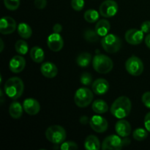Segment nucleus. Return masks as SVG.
<instances>
[{
    "mask_svg": "<svg viewBox=\"0 0 150 150\" xmlns=\"http://www.w3.org/2000/svg\"><path fill=\"white\" fill-rule=\"evenodd\" d=\"M131 108L130 100L126 96H121L113 103L111 107V112L116 118L123 119L130 114Z\"/></svg>",
    "mask_w": 150,
    "mask_h": 150,
    "instance_id": "nucleus-1",
    "label": "nucleus"
},
{
    "mask_svg": "<svg viewBox=\"0 0 150 150\" xmlns=\"http://www.w3.org/2000/svg\"><path fill=\"white\" fill-rule=\"evenodd\" d=\"M4 90L7 97L13 100H17L23 95L24 84L20 78L12 77L6 81Z\"/></svg>",
    "mask_w": 150,
    "mask_h": 150,
    "instance_id": "nucleus-2",
    "label": "nucleus"
},
{
    "mask_svg": "<svg viewBox=\"0 0 150 150\" xmlns=\"http://www.w3.org/2000/svg\"><path fill=\"white\" fill-rule=\"evenodd\" d=\"M93 67L98 73L105 74L108 73L113 69V61L110 57L103 54L96 55L92 61Z\"/></svg>",
    "mask_w": 150,
    "mask_h": 150,
    "instance_id": "nucleus-3",
    "label": "nucleus"
},
{
    "mask_svg": "<svg viewBox=\"0 0 150 150\" xmlns=\"http://www.w3.org/2000/svg\"><path fill=\"white\" fill-rule=\"evenodd\" d=\"M45 137L54 144H61L66 139V131L60 125L50 126L45 131Z\"/></svg>",
    "mask_w": 150,
    "mask_h": 150,
    "instance_id": "nucleus-4",
    "label": "nucleus"
},
{
    "mask_svg": "<svg viewBox=\"0 0 150 150\" xmlns=\"http://www.w3.org/2000/svg\"><path fill=\"white\" fill-rule=\"evenodd\" d=\"M101 45L106 52L110 54L118 52L122 46L121 39L114 34H109L101 40Z\"/></svg>",
    "mask_w": 150,
    "mask_h": 150,
    "instance_id": "nucleus-5",
    "label": "nucleus"
},
{
    "mask_svg": "<svg viewBox=\"0 0 150 150\" xmlns=\"http://www.w3.org/2000/svg\"><path fill=\"white\" fill-rule=\"evenodd\" d=\"M92 100H93V92L86 87L80 88L75 93V103L81 108L88 106L92 103Z\"/></svg>",
    "mask_w": 150,
    "mask_h": 150,
    "instance_id": "nucleus-6",
    "label": "nucleus"
},
{
    "mask_svg": "<svg viewBox=\"0 0 150 150\" xmlns=\"http://www.w3.org/2000/svg\"><path fill=\"white\" fill-rule=\"evenodd\" d=\"M125 68L131 76H139L143 73L144 64L139 57L132 56L126 61Z\"/></svg>",
    "mask_w": 150,
    "mask_h": 150,
    "instance_id": "nucleus-7",
    "label": "nucleus"
},
{
    "mask_svg": "<svg viewBox=\"0 0 150 150\" xmlns=\"http://www.w3.org/2000/svg\"><path fill=\"white\" fill-rule=\"evenodd\" d=\"M124 140L120 136L111 135L104 139L102 144L103 150H120L124 146Z\"/></svg>",
    "mask_w": 150,
    "mask_h": 150,
    "instance_id": "nucleus-8",
    "label": "nucleus"
},
{
    "mask_svg": "<svg viewBox=\"0 0 150 150\" xmlns=\"http://www.w3.org/2000/svg\"><path fill=\"white\" fill-rule=\"evenodd\" d=\"M100 14L105 18H111L118 12V4L114 0H105L100 6Z\"/></svg>",
    "mask_w": 150,
    "mask_h": 150,
    "instance_id": "nucleus-9",
    "label": "nucleus"
},
{
    "mask_svg": "<svg viewBox=\"0 0 150 150\" xmlns=\"http://www.w3.org/2000/svg\"><path fill=\"white\" fill-rule=\"evenodd\" d=\"M17 27L16 21L11 17L4 16L0 21V32L2 35H10L15 32Z\"/></svg>",
    "mask_w": 150,
    "mask_h": 150,
    "instance_id": "nucleus-10",
    "label": "nucleus"
},
{
    "mask_svg": "<svg viewBox=\"0 0 150 150\" xmlns=\"http://www.w3.org/2000/svg\"><path fill=\"white\" fill-rule=\"evenodd\" d=\"M89 125L94 131L97 133H103L108 129V122L101 116H94L89 121Z\"/></svg>",
    "mask_w": 150,
    "mask_h": 150,
    "instance_id": "nucleus-11",
    "label": "nucleus"
},
{
    "mask_svg": "<svg viewBox=\"0 0 150 150\" xmlns=\"http://www.w3.org/2000/svg\"><path fill=\"white\" fill-rule=\"evenodd\" d=\"M48 46L51 51L58 52L61 51L64 45V40L59 34L53 33L50 35L47 40Z\"/></svg>",
    "mask_w": 150,
    "mask_h": 150,
    "instance_id": "nucleus-12",
    "label": "nucleus"
},
{
    "mask_svg": "<svg viewBox=\"0 0 150 150\" xmlns=\"http://www.w3.org/2000/svg\"><path fill=\"white\" fill-rule=\"evenodd\" d=\"M144 32L139 29H129L125 33V40L130 45H139L144 39Z\"/></svg>",
    "mask_w": 150,
    "mask_h": 150,
    "instance_id": "nucleus-13",
    "label": "nucleus"
},
{
    "mask_svg": "<svg viewBox=\"0 0 150 150\" xmlns=\"http://www.w3.org/2000/svg\"><path fill=\"white\" fill-rule=\"evenodd\" d=\"M26 66V60L21 56H15L10 59L9 68L14 73H21Z\"/></svg>",
    "mask_w": 150,
    "mask_h": 150,
    "instance_id": "nucleus-14",
    "label": "nucleus"
},
{
    "mask_svg": "<svg viewBox=\"0 0 150 150\" xmlns=\"http://www.w3.org/2000/svg\"><path fill=\"white\" fill-rule=\"evenodd\" d=\"M23 107L26 113L29 115H36L40 110V105L38 100L33 98H27L23 101Z\"/></svg>",
    "mask_w": 150,
    "mask_h": 150,
    "instance_id": "nucleus-15",
    "label": "nucleus"
},
{
    "mask_svg": "<svg viewBox=\"0 0 150 150\" xmlns=\"http://www.w3.org/2000/svg\"><path fill=\"white\" fill-rule=\"evenodd\" d=\"M92 89L94 93L96 95H104L109 89V83L105 79H98L93 82L92 85Z\"/></svg>",
    "mask_w": 150,
    "mask_h": 150,
    "instance_id": "nucleus-16",
    "label": "nucleus"
},
{
    "mask_svg": "<svg viewBox=\"0 0 150 150\" xmlns=\"http://www.w3.org/2000/svg\"><path fill=\"white\" fill-rule=\"evenodd\" d=\"M40 71L45 77L48 79H52L57 75L58 69L54 63L46 62L42 64L40 67Z\"/></svg>",
    "mask_w": 150,
    "mask_h": 150,
    "instance_id": "nucleus-17",
    "label": "nucleus"
},
{
    "mask_svg": "<svg viewBox=\"0 0 150 150\" xmlns=\"http://www.w3.org/2000/svg\"><path fill=\"white\" fill-rule=\"evenodd\" d=\"M115 130L119 136L125 138L130 134L131 126L126 120H120L116 123Z\"/></svg>",
    "mask_w": 150,
    "mask_h": 150,
    "instance_id": "nucleus-18",
    "label": "nucleus"
},
{
    "mask_svg": "<svg viewBox=\"0 0 150 150\" xmlns=\"http://www.w3.org/2000/svg\"><path fill=\"white\" fill-rule=\"evenodd\" d=\"M110 29H111L110 23L108 22V21L105 20V19L98 21L96 26H95V31L101 37H104L108 35Z\"/></svg>",
    "mask_w": 150,
    "mask_h": 150,
    "instance_id": "nucleus-19",
    "label": "nucleus"
},
{
    "mask_svg": "<svg viewBox=\"0 0 150 150\" xmlns=\"http://www.w3.org/2000/svg\"><path fill=\"white\" fill-rule=\"evenodd\" d=\"M84 146L87 150H98L100 148V143L97 136L90 135L85 140Z\"/></svg>",
    "mask_w": 150,
    "mask_h": 150,
    "instance_id": "nucleus-20",
    "label": "nucleus"
},
{
    "mask_svg": "<svg viewBox=\"0 0 150 150\" xmlns=\"http://www.w3.org/2000/svg\"><path fill=\"white\" fill-rule=\"evenodd\" d=\"M23 108L21 104L18 102H13L10 104L9 108V113L10 117L14 119L20 118L23 114Z\"/></svg>",
    "mask_w": 150,
    "mask_h": 150,
    "instance_id": "nucleus-21",
    "label": "nucleus"
},
{
    "mask_svg": "<svg viewBox=\"0 0 150 150\" xmlns=\"http://www.w3.org/2000/svg\"><path fill=\"white\" fill-rule=\"evenodd\" d=\"M30 57L35 62L40 63L44 60L45 54L42 48L38 46H35L31 49Z\"/></svg>",
    "mask_w": 150,
    "mask_h": 150,
    "instance_id": "nucleus-22",
    "label": "nucleus"
},
{
    "mask_svg": "<svg viewBox=\"0 0 150 150\" xmlns=\"http://www.w3.org/2000/svg\"><path fill=\"white\" fill-rule=\"evenodd\" d=\"M92 110L97 114H104L108 110V106L106 103L103 100H96L92 103Z\"/></svg>",
    "mask_w": 150,
    "mask_h": 150,
    "instance_id": "nucleus-23",
    "label": "nucleus"
},
{
    "mask_svg": "<svg viewBox=\"0 0 150 150\" xmlns=\"http://www.w3.org/2000/svg\"><path fill=\"white\" fill-rule=\"evenodd\" d=\"M92 60V55L89 53L83 52L79 54L76 59V63L81 67H86L89 65Z\"/></svg>",
    "mask_w": 150,
    "mask_h": 150,
    "instance_id": "nucleus-24",
    "label": "nucleus"
},
{
    "mask_svg": "<svg viewBox=\"0 0 150 150\" xmlns=\"http://www.w3.org/2000/svg\"><path fill=\"white\" fill-rule=\"evenodd\" d=\"M18 32L19 35L23 39H28L32 35V30L30 26L26 23H19L18 26Z\"/></svg>",
    "mask_w": 150,
    "mask_h": 150,
    "instance_id": "nucleus-25",
    "label": "nucleus"
},
{
    "mask_svg": "<svg viewBox=\"0 0 150 150\" xmlns=\"http://www.w3.org/2000/svg\"><path fill=\"white\" fill-rule=\"evenodd\" d=\"M100 35L92 29H86L83 33V38L87 42H96L99 40Z\"/></svg>",
    "mask_w": 150,
    "mask_h": 150,
    "instance_id": "nucleus-26",
    "label": "nucleus"
},
{
    "mask_svg": "<svg viewBox=\"0 0 150 150\" xmlns=\"http://www.w3.org/2000/svg\"><path fill=\"white\" fill-rule=\"evenodd\" d=\"M99 13L97 10L90 9L84 13V19L89 23H95L99 19Z\"/></svg>",
    "mask_w": 150,
    "mask_h": 150,
    "instance_id": "nucleus-27",
    "label": "nucleus"
},
{
    "mask_svg": "<svg viewBox=\"0 0 150 150\" xmlns=\"http://www.w3.org/2000/svg\"><path fill=\"white\" fill-rule=\"evenodd\" d=\"M15 48H16V51L21 55H24L29 51V47H28L27 42L23 40H18L16 42Z\"/></svg>",
    "mask_w": 150,
    "mask_h": 150,
    "instance_id": "nucleus-28",
    "label": "nucleus"
},
{
    "mask_svg": "<svg viewBox=\"0 0 150 150\" xmlns=\"http://www.w3.org/2000/svg\"><path fill=\"white\" fill-rule=\"evenodd\" d=\"M148 130L144 128H137L134 130L133 133V136L136 140L144 141L148 136Z\"/></svg>",
    "mask_w": 150,
    "mask_h": 150,
    "instance_id": "nucleus-29",
    "label": "nucleus"
},
{
    "mask_svg": "<svg viewBox=\"0 0 150 150\" xmlns=\"http://www.w3.org/2000/svg\"><path fill=\"white\" fill-rule=\"evenodd\" d=\"M4 4L6 8L9 10H16L20 5V0H4Z\"/></svg>",
    "mask_w": 150,
    "mask_h": 150,
    "instance_id": "nucleus-30",
    "label": "nucleus"
},
{
    "mask_svg": "<svg viewBox=\"0 0 150 150\" xmlns=\"http://www.w3.org/2000/svg\"><path fill=\"white\" fill-rule=\"evenodd\" d=\"M81 83L84 86H89L92 82V76L89 73H83L81 76Z\"/></svg>",
    "mask_w": 150,
    "mask_h": 150,
    "instance_id": "nucleus-31",
    "label": "nucleus"
},
{
    "mask_svg": "<svg viewBox=\"0 0 150 150\" xmlns=\"http://www.w3.org/2000/svg\"><path fill=\"white\" fill-rule=\"evenodd\" d=\"M79 148L77 144L73 142H66L61 144L60 149L62 150H73L77 149Z\"/></svg>",
    "mask_w": 150,
    "mask_h": 150,
    "instance_id": "nucleus-32",
    "label": "nucleus"
},
{
    "mask_svg": "<svg viewBox=\"0 0 150 150\" xmlns=\"http://www.w3.org/2000/svg\"><path fill=\"white\" fill-rule=\"evenodd\" d=\"M71 6L76 11H81L84 7V0H72Z\"/></svg>",
    "mask_w": 150,
    "mask_h": 150,
    "instance_id": "nucleus-33",
    "label": "nucleus"
},
{
    "mask_svg": "<svg viewBox=\"0 0 150 150\" xmlns=\"http://www.w3.org/2000/svg\"><path fill=\"white\" fill-rule=\"evenodd\" d=\"M142 102L146 108L150 109V92H146L142 96Z\"/></svg>",
    "mask_w": 150,
    "mask_h": 150,
    "instance_id": "nucleus-34",
    "label": "nucleus"
},
{
    "mask_svg": "<svg viewBox=\"0 0 150 150\" xmlns=\"http://www.w3.org/2000/svg\"><path fill=\"white\" fill-rule=\"evenodd\" d=\"M47 5V0H35V6L38 10H42Z\"/></svg>",
    "mask_w": 150,
    "mask_h": 150,
    "instance_id": "nucleus-35",
    "label": "nucleus"
},
{
    "mask_svg": "<svg viewBox=\"0 0 150 150\" xmlns=\"http://www.w3.org/2000/svg\"><path fill=\"white\" fill-rule=\"evenodd\" d=\"M141 30L144 33H149L150 32V21H146L143 22L141 26Z\"/></svg>",
    "mask_w": 150,
    "mask_h": 150,
    "instance_id": "nucleus-36",
    "label": "nucleus"
},
{
    "mask_svg": "<svg viewBox=\"0 0 150 150\" xmlns=\"http://www.w3.org/2000/svg\"><path fill=\"white\" fill-rule=\"evenodd\" d=\"M144 126L145 128L148 130V132H150V112L146 114V115L145 116Z\"/></svg>",
    "mask_w": 150,
    "mask_h": 150,
    "instance_id": "nucleus-37",
    "label": "nucleus"
},
{
    "mask_svg": "<svg viewBox=\"0 0 150 150\" xmlns=\"http://www.w3.org/2000/svg\"><path fill=\"white\" fill-rule=\"evenodd\" d=\"M62 26L59 24V23H57L53 27V31H54V33H57V34H59L60 32H62Z\"/></svg>",
    "mask_w": 150,
    "mask_h": 150,
    "instance_id": "nucleus-38",
    "label": "nucleus"
},
{
    "mask_svg": "<svg viewBox=\"0 0 150 150\" xmlns=\"http://www.w3.org/2000/svg\"><path fill=\"white\" fill-rule=\"evenodd\" d=\"M145 43H146V46L150 49V33L148 34L145 38Z\"/></svg>",
    "mask_w": 150,
    "mask_h": 150,
    "instance_id": "nucleus-39",
    "label": "nucleus"
},
{
    "mask_svg": "<svg viewBox=\"0 0 150 150\" xmlns=\"http://www.w3.org/2000/svg\"><path fill=\"white\" fill-rule=\"evenodd\" d=\"M1 52L3 51V49H4V42H3V40L1 39Z\"/></svg>",
    "mask_w": 150,
    "mask_h": 150,
    "instance_id": "nucleus-40",
    "label": "nucleus"
}]
</instances>
